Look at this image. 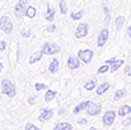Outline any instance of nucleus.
Listing matches in <instances>:
<instances>
[{
  "label": "nucleus",
  "mask_w": 131,
  "mask_h": 130,
  "mask_svg": "<svg viewBox=\"0 0 131 130\" xmlns=\"http://www.w3.org/2000/svg\"><path fill=\"white\" fill-rule=\"evenodd\" d=\"M25 16L29 18H34L36 16V8L34 6H29L26 8V12H25Z\"/></svg>",
  "instance_id": "nucleus-21"
},
{
  "label": "nucleus",
  "mask_w": 131,
  "mask_h": 130,
  "mask_svg": "<svg viewBox=\"0 0 131 130\" xmlns=\"http://www.w3.org/2000/svg\"><path fill=\"white\" fill-rule=\"evenodd\" d=\"M114 118H116V112L114 111H111V110L106 111L103 117V123L105 124V127H110V125L113 124Z\"/></svg>",
  "instance_id": "nucleus-7"
},
{
  "label": "nucleus",
  "mask_w": 131,
  "mask_h": 130,
  "mask_svg": "<svg viewBox=\"0 0 131 130\" xmlns=\"http://www.w3.org/2000/svg\"><path fill=\"white\" fill-rule=\"evenodd\" d=\"M56 94H57V92H56V91L48 89V91H47V93H45V96H44V100H45V102H51V100L55 98Z\"/></svg>",
  "instance_id": "nucleus-20"
},
{
  "label": "nucleus",
  "mask_w": 131,
  "mask_h": 130,
  "mask_svg": "<svg viewBox=\"0 0 131 130\" xmlns=\"http://www.w3.org/2000/svg\"><path fill=\"white\" fill-rule=\"evenodd\" d=\"M108 39V30L107 29H103V30L99 32V36H98V39H97V44L98 47H104L105 43L107 42Z\"/></svg>",
  "instance_id": "nucleus-8"
},
{
  "label": "nucleus",
  "mask_w": 131,
  "mask_h": 130,
  "mask_svg": "<svg viewBox=\"0 0 131 130\" xmlns=\"http://www.w3.org/2000/svg\"><path fill=\"white\" fill-rule=\"evenodd\" d=\"M103 10H104V12H105V22L106 23H108L110 22V10H108V6H107V4L106 3H104L103 4Z\"/></svg>",
  "instance_id": "nucleus-24"
},
{
  "label": "nucleus",
  "mask_w": 131,
  "mask_h": 130,
  "mask_svg": "<svg viewBox=\"0 0 131 130\" xmlns=\"http://www.w3.org/2000/svg\"><path fill=\"white\" fill-rule=\"evenodd\" d=\"M59 60L57 58H52L51 62H50V65H49V72L50 73H56L57 72V69H59Z\"/></svg>",
  "instance_id": "nucleus-14"
},
{
  "label": "nucleus",
  "mask_w": 131,
  "mask_h": 130,
  "mask_svg": "<svg viewBox=\"0 0 131 130\" xmlns=\"http://www.w3.org/2000/svg\"><path fill=\"white\" fill-rule=\"evenodd\" d=\"M25 130H39V128H37L36 125H34V124H31V123H29V124H26Z\"/></svg>",
  "instance_id": "nucleus-30"
},
{
  "label": "nucleus",
  "mask_w": 131,
  "mask_h": 130,
  "mask_svg": "<svg viewBox=\"0 0 131 130\" xmlns=\"http://www.w3.org/2000/svg\"><path fill=\"white\" fill-rule=\"evenodd\" d=\"M26 8H28V0H19V3L17 4V6L14 8V14H16V17L20 18L23 14H25Z\"/></svg>",
  "instance_id": "nucleus-5"
},
{
  "label": "nucleus",
  "mask_w": 131,
  "mask_h": 130,
  "mask_svg": "<svg viewBox=\"0 0 131 130\" xmlns=\"http://www.w3.org/2000/svg\"><path fill=\"white\" fill-rule=\"evenodd\" d=\"M125 96V89H118L117 92L114 93V99L118 100V99H121V98H123V97Z\"/></svg>",
  "instance_id": "nucleus-27"
},
{
  "label": "nucleus",
  "mask_w": 131,
  "mask_h": 130,
  "mask_svg": "<svg viewBox=\"0 0 131 130\" xmlns=\"http://www.w3.org/2000/svg\"><path fill=\"white\" fill-rule=\"evenodd\" d=\"M125 72H126V74H130V67H126Z\"/></svg>",
  "instance_id": "nucleus-39"
},
{
  "label": "nucleus",
  "mask_w": 131,
  "mask_h": 130,
  "mask_svg": "<svg viewBox=\"0 0 131 130\" xmlns=\"http://www.w3.org/2000/svg\"><path fill=\"white\" fill-rule=\"evenodd\" d=\"M54 130H73V127L72 124L67 123V122H61V123L56 124Z\"/></svg>",
  "instance_id": "nucleus-12"
},
{
  "label": "nucleus",
  "mask_w": 131,
  "mask_h": 130,
  "mask_svg": "<svg viewBox=\"0 0 131 130\" xmlns=\"http://www.w3.org/2000/svg\"><path fill=\"white\" fill-rule=\"evenodd\" d=\"M124 22H125V18L124 17H122V16H119V17H117L116 18V27H117L118 30H121L122 29V26L124 25Z\"/></svg>",
  "instance_id": "nucleus-22"
},
{
  "label": "nucleus",
  "mask_w": 131,
  "mask_h": 130,
  "mask_svg": "<svg viewBox=\"0 0 131 130\" xmlns=\"http://www.w3.org/2000/svg\"><path fill=\"white\" fill-rule=\"evenodd\" d=\"M43 55H44V54H43V52H42V50H41V52H36V53H34V54L31 55V57H30V61H29V62H30V63L32 65V63H35V62L39 61V60L42 58V56H43Z\"/></svg>",
  "instance_id": "nucleus-17"
},
{
  "label": "nucleus",
  "mask_w": 131,
  "mask_h": 130,
  "mask_svg": "<svg viewBox=\"0 0 131 130\" xmlns=\"http://www.w3.org/2000/svg\"><path fill=\"white\" fill-rule=\"evenodd\" d=\"M55 30H56L55 25H50V26H48V29H47V31H48V32H50V34H51V32H55Z\"/></svg>",
  "instance_id": "nucleus-34"
},
{
  "label": "nucleus",
  "mask_w": 131,
  "mask_h": 130,
  "mask_svg": "<svg viewBox=\"0 0 131 130\" xmlns=\"http://www.w3.org/2000/svg\"><path fill=\"white\" fill-rule=\"evenodd\" d=\"M0 29L5 32V34H11L12 30H13V24L8 17L6 16H3L0 18Z\"/></svg>",
  "instance_id": "nucleus-3"
},
{
  "label": "nucleus",
  "mask_w": 131,
  "mask_h": 130,
  "mask_svg": "<svg viewBox=\"0 0 131 130\" xmlns=\"http://www.w3.org/2000/svg\"><path fill=\"white\" fill-rule=\"evenodd\" d=\"M128 36L129 37H131V25L128 27Z\"/></svg>",
  "instance_id": "nucleus-38"
},
{
  "label": "nucleus",
  "mask_w": 131,
  "mask_h": 130,
  "mask_svg": "<svg viewBox=\"0 0 131 130\" xmlns=\"http://www.w3.org/2000/svg\"><path fill=\"white\" fill-rule=\"evenodd\" d=\"M130 112H131V106L123 105V106H121V109L118 111V115L121 117H124V116H126V115H129Z\"/></svg>",
  "instance_id": "nucleus-16"
},
{
  "label": "nucleus",
  "mask_w": 131,
  "mask_h": 130,
  "mask_svg": "<svg viewBox=\"0 0 131 130\" xmlns=\"http://www.w3.org/2000/svg\"><path fill=\"white\" fill-rule=\"evenodd\" d=\"M5 48H6V42L1 41V42H0V52H4V50H5Z\"/></svg>",
  "instance_id": "nucleus-33"
},
{
  "label": "nucleus",
  "mask_w": 131,
  "mask_h": 130,
  "mask_svg": "<svg viewBox=\"0 0 131 130\" xmlns=\"http://www.w3.org/2000/svg\"><path fill=\"white\" fill-rule=\"evenodd\" d=\"M95 82H97V80H90L88 82L85 84V88H86L87 91H92V89H94V87H95Z\"/></svg>",
  "instance_id": "nucleus-25"
},
{
  "label": "nucleus",
  "mask_w": 131,
  "mask_h": 130,
  "mask_svg": "<svg viewBox=\"0 0 131 130\" xmlns=\"http://www.w3.org/2000/svg\"><path fill=\"white\" fill-rule=\"evenodd\" d=\"M67 10H68V7H67L66 1H64V0H61V1H60V11H61V13L66 14V13H67Z\"/></svg>",
  "instance_id": "nucleus-26"
},
{
  "label": "nucleus",
  "mask_w": 131,
  "mask_h": 130,
  "mask_svg": "<svg viewBox=\"0 0 131 130\" xmlns=\"http://www.w3.org/2000/svg\"><path fill=\"white\" fill-rule=\"evenodd\" d=\"M88 24L86 23H80L76 27V32H75V37L76 38H83L86 37L87 34H88Z\"/></svg>",
  "instance_id": "nucleus-6"
},
{
  "label": "nucleus",
  "mask_w": 131,
  "mask_h": 130,
  "mask_svg": "<svg viewBox=\"0 0 131 130\" xmlns=\"http://www.w3.org/2000/svg\"><path fill=\"white\" fill-rule=\"evenodd\" d=\"M83 14H85V11H79V12H73L72 14H70V17H72V19H74V21H79V19H81V18L83 17Z\"/></svg>",
  "instance_id": "nucleus-23"
},
{
  "label": "nucleus",
  "mask_w": 131,
  "mask_h": 130,
  "mask_svg": "<svg viewBox=\"0 0 131 130\" xmlns=\"http://www.w3.org/2000/svg\"><path fill=\"white\" fill-rule=\"evenodd\" d=\"M100 111H101V105L100 104H95V103H91L90 106L87 107V112L91 116H97L99 115Z\"/></svg>",
  "instance_id": "nucleus-9"
},
{
  "label": "nucleus",
  "mask_w": 131,
  "mask_h": 130,
  "mask_svg": "<svg viewBox=\"0 0 131 130\" xmlns=\"http://www.w3.org/2000/svg\"><path fill=\"white\" fill-rule=\"evenodd\" d=\"M1 92L8 96L10 98H13L16 96V87L10 80L4 79V80H1Z\"/></svg>",
  "instance_id": "nucleus-1"
},
{
  "label": "nucleus",
  "mask_w": 131,
  "mask_h": 130,
  "mask_svg": "<svg viewBox=\"0 0 131 130\" xmlns=\"http://www.w3.org/2000/svg\"><path fill=\"white\" fill-rule=\"evenodd\" d=\"M92 103V102H90V100H87V102H83V103H81V104H79V105L76 106L75 109L73 110V112L74 113H79L81 110H83V109H87L88 106H90V104Z\"/></svg>",
  "instance_id": "nucleus-18"
},
{
  "label": "nucleus",
  "mask_w": 131,
  "mask_h": 130,
  "mask_svg": "<svg viewBox=\"0 0 131 130\" xmlns=\"http://www.w3.org/2000/svg\"><path fill=\"white\" fill-rule=\"evenodd\" d=\"M80 58L78 57H74V56H70V57L68 58V68L69 69H76L80 67Z\"/></svg>",
  "instance_id": "nucleus-11"
},
{
  "label": "nucleus",
  "mask_w": 131,
  "mask_h": 130,
  "mask_svg": "<svg viewBox=\"0 0 131 130\" xmlns=\"http://www.w3.org/2000/svg\"><path fill=\"white\" fill-rule=\"evenodd\" d=\"M131 124V117H128V118H124V121L122 122V125L123 127H129Z\"/></svg>",
  "instance_id": "nucleus-29"
},
{
  "label": "nucleus",
  "mask_w": 131,
  "mask_h": 130,
  "mask_svg": "<svg viewBox=\"0 0 131 130\" xmlns=\"http://www.w3.org/2000/svg\"><path fill=\"white\" fill-rule=\"evenodd\" d=\"M52 117V111L50 109H43L42 110V113L39 115L38 119L41 122H45V121H49Z\"/></svg>",
  "instance_id": "nucleus-10"
},
{
  "label": "nucleus",
  "mask_w": 131,
  "mask_h": 130,
  "mask_svg": "<svg viewBox=\"0 0 131 130\" xmlns=\"http://www.w3.org/2000/svg\"><path fill=\"white\" fill-rule=\"evenodd\" d=\"M61 50V47L57 45L56 43L54 42H48V43H45L43 45V48H42V52L44 55H54L56 53H59Z\"/></svg>",
  "instance_id": "nucleus-2"
},
{
  "label": "nucleus",
  "mask_w": 131,
  "mask_h": 130,
  "mask_svg": "<svg viewBox=\"0 0 131 130\" xmlns=\"http://www.w3.org/2000/svg\"><path fill=\"white\" fill-rule=\"evenodd\" d=\"M116 61V58H110V60H107V61H105V63H107V65H112V63H113V62Z\"/></svg>",
  "instance_id": "nucleus-35"
},
{
  "label": "nucleus",
  "mask_w": 131,
  "mask_h": 130,
  "mask_svg": "<svg viewBox=\"0 0 131 130\" xmlns=\"http://www.w3.org/2000/svg\"><path fill=\"white\" fill-rule=\"evenodd\" d=\"M35 88L37 89V91H41V89H44L45 88V85L44 84H36V85H35Z\"/></svg>",
  "instance_id": "nucleus-31"
},
{
  "label": "nucleus",
  "mask_w": 131,
  "mask_h": 130,
  "mask_svg": "<svg viewBox=\"0 0 131 130\" xmlns=\"http://www.w3.org/2000/svg\"><path fill=\"white\" fill-rule=\"evenodd\" d=\"M21 36H23V37H29V36H30V32H28V31H23V32H21Z\"/></svg>",
  "instance_id": "nucleus-37"
},
{
  "label": "nucleus",
  "mask_w": 131,
  "mask_h": 130,
  "mask_svg": "<svg viewBox=\"0 0 131 130\" xmlns=\"http://www.w3.org/2000/svg\"><path fill=\"white\" fill-rule=\"evenodd\" d=\"M108 88H110V84H108V82H103L97 88V94L98 96H101V94H104Z\"/></svg>",
  "instance_id": "nucleus-15"
},
{
  "label": "nucleus",
  "mask_w": 131,
  "mask_h": 130,
  "mask_svg": "<svg viewBox=\"0 0 131 130\" xmlns=\"http://www.w3.org/2000/svg\"><path fill=\"white\" fill-rule=\"evenodd\" d=\"M108 69H110L108 65H107V63H105V65L101 66V67H100V68L98 69V73H99V74H103V73H106L107 71H108Z\"/></svg>",
  "instance_id": "nucleus-28"
},
{
  "label": "nucleus",
  "mask_w": 131,
  "mask_h": 130,
  "mask_svg": "<svg viewBox=\"0 0 131 130\" xmlns=\"http://www.w3.org/2000/svg\"><path fill=\"white\" fill-rule=\"evenodd\" d=\"M90 130H97V129H95V128H91Z\"/></svg>",
  "instance_id": "nucleus-41"
},
{
  "label": "nucleus",
  "mask_w": 131,
  "mask_h": 130,
  "mask_svg": "<svg viewBox=\"0 0 131 130\" xmlns=\"http://www.w3.org/2000/svg\"><path fill=\"white\" fill-rule=\"evenodd\" d=\"M123 63H124V60H116V61L112 63V66H111L110 71L112 73H114L116 71H118V69H119L122 66H123Z\"/></svg>",
  "instance_id": "nucleus-19"
},
{
  "label": "nucleus",
  "mask_w": 131,
  "mask_h": 130,
  "mask_svg": "<svg viewBox=\"0 0 131 130\" xmlns=\"http://www.w3.org/2000/svg\"><path fill=\"white\" fill-rule=\"evenodd\" d=\"M93 50H91V49H86V50H79L78 53V57L80 58V61L85 62V63H90L92 61V58H93Z\"/></svg>",
  "instance_id": "nucleus-4"
},
{
  "label": "nucleus",
  "mask_w": 131,
  "mask_h": 130,
  "mask_svg": "<svg viewBox=\"0 0 131 130\" xmlns=\"http://www.w3.org/2000/svg\"><path fill=\"white\" fill-rule=\"evenodd\" d=\"M78 123H79V124H86V123H87V119H86V118L79 119V121H78Z\"/></svg>",
  "instance_id": "nucleus-36"
},
{
  "label": "nucleus",
  "mask_w": 131,
  "mask_h": 130,
  "mask_svg": "<svg viewBox=\"0 0 131 130\" xmlns=\"http://www.w3.org/2000/svg\"><path fill=\"white\" fill-rule=\"evenodd\" d=\"M3 69H4V65L3 63H0V71H3Z\"/></svg>",
  "instance_id": "nucleus-40"
},
{
  "label": "nucleus",
  "mask_w": 131,
  "mask_h": 130,
  "mask_svg": "<svg viewBox=\"0 0 131 130\" xmlns=\"http://www.w3.org/2000/svg\"><path fill=\"white\" fill-rule=\"evenodd\" d=\"M54 17H55V10L52 8L50 5H48L47 7V14H45V19L48 22H52L54 21Z\"/></svg>",
  "instance_id": "nucleus-13"
},
{
  "label": "nucleus",
  "mask_w": 131,
  "mask_h": 130,
  "mask_svg": "<svg viewBox=\"0 0 131 130\" xmlns=\"http://www.w3.org/2000/svg\"><path fill=\"white\" fill-rule=\"evenodd\" d=\"M28 102H29V104H30V105H34V104L36 103V97H35V96H31L30 98H29Z\"/></svg>",
  "instance_id": "nucleus-32"
}]
</instances>
